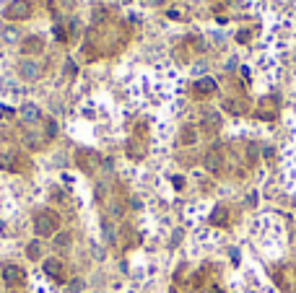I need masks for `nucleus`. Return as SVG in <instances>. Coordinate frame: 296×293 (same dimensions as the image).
<instances>
[{"label": "nucleus", "instance_id": "obj_1", "mask_svg": "<svg viewBox=\"0 0 296 293\" xmlns=\"http://www.w3.org/2000/svg\"><path fill=\"white\" fill-rule=\"evenodd\" d=\"M57 228H60V221H57V215L52 213V210H39V213L34 215L36 236H55Z\"/></svg>", "mask_w": 296, "mask_h": 293}, {"label": "nucleus", "instance_id": "obj_2", "mask_svg": "<svg viewBox=\"0 0 296 293\" xmlns=\"http://www.w3.org/2000/svg\"><path fill=\"white\" fill-rule=\"evenodd\" d=\"M16 70H18V78L29 81V83H32V81H39V76H42V65L32 57H21L16 63Z\"/></svg>", "mask_w": 296, "mask_h": 293}, {"label": "nucleus", "instance_id": "obj_3", "mask_svg": "<svg viewBox=\"0 0 296 293\" xmlns=\"http://www.w3.org/2000/svg\"><path fill=\"white\" fill-rule=\"evenodd\" d=\"M5 16L11 21H24L32 16V0H13V3L5 8Z\"/></svg>", "mask_w": 296, "mask_h": 293}, {"label": "nucleus", "instance_id": "obj_4", "mask_svg": "<svg viewBox=\"0 0 296 293\" xmlns=\"http://www.w3.org/2000/svg\"><path fill=\"white\" fill-rule=\"evenodd\" d=\"M24 280H26V273L18 265H5L3 267V283L8 285V288H18V285H24Z\"/></svg>", "mask_w": 296, "mask_h": 293}, {"label": "nucleus", "instance_id": "obj_5", "mask_svg": "<svg viewBox=\"0 0 296 293\" xmlns=\"http://www.w3.org/2000/svg\"><path fill=\"white\" fill-rule=\"evenodd\" d=\"M44 49V42L42 36H26V39H21V52L24 55H36V52Z\"/></svg>", "mask_w": 296, "mask_h": 293}, {"label": "nucleus", "instance_id": "obj_6", "mask_svg": "<svg viewBox=\"0 0 296 293\" xmlns=\"http://www.w3.org/2000/svg\"><path fill=\"white\" fill-rule=\"evenodd\" d=\"M44 273H47L50 277H55V280H63V262H60V260H55V257H50V260H44Z\"/></svg>", "mask_w": 296, "mask_h": 293}, {"label": "nucleus", "instance_id": "obj_7", "mask_svg": "<svg viewBox=\"0 0 296 293\" xmlns=\"http://www.w3.org/2000/svg\"><path fill=\"white\" fill-rule=\"evenodd\" d=\"M21 119H24V122H39L42 119L39 107H36V104H24V107H21Z\"/></svg>", "mask_w": 296, "mask_h": 293}, {"label": "nucleus", "instance_id": "obj_8", "mask_svg": "<svg viewBox=\"0 0 296 293\" xmlns=\"http://www.w3.org/2000/svg\"><path fill=\"white\" fill-rule=\"evenodd\" d=\"M195 91L200 94V96L213 94V91H216V81H213V78H200V81L195 83Z\"/></svg>", "mask_w": 296, "mask_h": 293}, {"label": "nucleus", "instance_id": "obj_9", "mask_svg": "<svg viewBox=\"0 0 296 293\" xmlns=\"http://www.w3.org/2000/svg\"><path fill=\"white\" fill-rule=\"evenodd\" d=\"M83 161V169L86 171H91L99 163V156L96 153H91V151H78V163Z\"/></svg>", "mask_w": 296, "mask_h": 293}, {"label": "nucleus", "instance_id": "obj_10", "mask_svg": "<svg viewBox=\"0 0 296 293\" xmlns=\"http://www.w3.org/2000/svg\"><path fill=\"white\" fill-rule=\"evenodd\" d=\"M3 39L11 42V44H16V42L21 39V29H18V26H5V29H3Z\"/></svg>", "mask_w": 296, "mask_h": 293}, {"label": "nucleus", "instance_id": "obj_11", "mask_svg": "<svg viewBox=\"0 0 296 293\" xmlns=\"http://www.w3.org/2000/svg\"><path fill=\"white\" fill-rule=\"evenodd\" d=\"M70 242H73V236L68 234V231H60V234H55V246H57V249H68Z\"/></svg>", "mask_w": 296, "mask_h": 293}, {"label": "nucleus", "instance_id": "obj_12", "mask_svg": "<svg viewBox=\"0 0 296 293\" xmlns=\"http://www.w3.org/2000/svg\"><path fill=\"white\" fill-rule=\"evenodd\" d=\"M26 257H29V260H39V257H42V244H39V239L26 246Z\"/></svg>", "mask_w": 296, "mask_h": 293}, {"label": "nucleus", "instance_id": "obj_13", "mask_svg": "<svg viewBox=\"0 0 296 293\" xmlns=\"http://www.w3.org/2000/svg\"><path fill=\"white\" fill-rule=\"evenodd\" d=\"M0 169H16V156L13 153H0Z\"/></svg>", "mask_w": 296, "mask_h": 293}, {"label": "nucleus", "instance_id": "obj_14", "mask_svg": "<svg viewBox=\"0 0 296 293\" xmlns=\"http://www.w3.org/2000/svg\"><path fill=\"white\" fill-rule=\"evenodd\" d=\"M182 143H187V146L195 143V130L192 127H185V130H182Z\"/></svg>", "mask_w": 296, "mask_h": 293}, {"label": "nucleus", "instance_id": "obj_15", "mask_svg": "<svg viewBox=\"0 0 296 293\" xmlns=\"http://www.w3.org/2000/svg\"><path fill=\"white\" fill-rule=\"evenodd\" d=\"M75 3H78V0H57V5H60L63 11H73Z\"/></svg>", "mask_w": 296, "mask_h": 293}, {"label": "nucleus", "instance_id": "obj_16", "mask_svg": "<svg viewBox=\"0 0 296 293\" xmlns=\"http://www.w3.org/2000/svg\"><path fill=\"white\" fill-rule=\"evenodd\" d=\"M206 166H208L210 171H213V169L218 166V156H216V153H208V159H206Z\"/></svg>", "mask_w": 296, "mask_h": 293}, {"label": "nucleus", "instance_id": "obj_17", "mask_svg": "<svg viewBox=\"0 0 296 293\" xmlns=\"http://www.w3.org/2000/svg\"><path fill=\"white\" fill-rule=\"evenodd\" d=\"M224 221H226V213H224V208H218L213 213V223H224Z\"/></svg>", "mask_w": 296, "mask_h": 293}, {"label": "nucleus", "instance_id": "obj_18", "mask_svg": "<svg viewBox=\"0 0 296 293\" xmlns=\"http://www.w3.org/2000/svg\"><path fill=\"white\" fill-rule=\"evenodd\" d=\"M55 36H57V39H68V34L63 32V26H55Z\"/></svg>", "mask_w": 296, "mask_h": 293}, {"label": "nucleus", "instance_id": "obj_19", "mask_svg": "<svg viewBox=\"0 0 296 293\" xmlns=\"http://www.w3.org/2000/svg\"><path fill=\"white\" fill-rule=\"evenodd\" d=\"M151 3H161V0H151Z\"/></svg>", "mask_w": 296, "mask_h": 293}]
</instances>
